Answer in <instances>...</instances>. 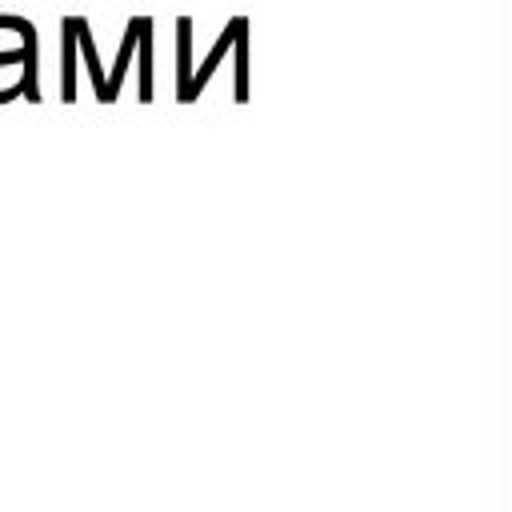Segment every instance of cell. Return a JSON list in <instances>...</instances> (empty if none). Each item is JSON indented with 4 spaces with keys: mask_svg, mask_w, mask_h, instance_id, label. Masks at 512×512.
<instances>
[{
    "mask_svg": "<svg viewBox=\"0 0 512 512\" xmlns=\"http://www.w3.org/2000/svg\"><path fill=\"white\" fill-rule=\"evenodd\" d=\"M240 28H248V20H244V16H236V20H232V24L224 28V36H220V40L212 44V52L204 56V64H200V68H196V76L188 80V92H184V104H192V100L200 96V88H204V84L212 80V72H216V64L224 60V52L232 48V40H236V32H240Z\"/></svg>",
    "mask_w": 512,
    "mask_h": 512,
    "instance_id": "cell-1",
    "label": "cell"
},
{
    "mask_svg": "<svg viewBox=\"0 0 512 512\" xmlns=\"http://www.w3.org/2000/svg\"><path fill=\"white\" fill-rule=\"evenodd\" d=\"M136 32H140V16L128 24V36L120 40V56H116V68H112V76L104 80V104H112V100H116V92H120V80H124V72H128V60H132V52H136Z\"/></svg>",
    "mask_w": 512,
    "mask_h": 512,
    "instance_id": "cell-2",
    "label": "cell"
},
{
    "mask_svg": "<svg viewBox=\"0 0 512 512\" xmlns=\"http://www.w3.org/2000/svg\"><path fill=\"white\" fill-rule=\"evenodd\" d=\"M176 100L184 104V92H188V80H192V64H188V40H192V20L180 16L176 20Z\"/></svg>",
    "mask_w": 512,
    "mask_h": 512,
    "instance_id": "cell-3",
    "label": "cell"
},
{
    "mask_svg": "<svg viewBox=\"0 0 512 512\" xmlns=\"http://www.w3.org/2000/svg\"><path fill=\"white\" fill-rule=\"evenodd\" d=\"M72 20V32H76V44H80V52H84V60H88V76H92V84H96V96L104 100V72H100V60H96V48H92V32H88V20L84 16H68Z\"/></svg>",
    "mask_w": 512,
    "mask_h": 512,
    "instance_id": "cell-4",
    "label": "cell"
},
{
    "mask_svg": "<svg viewBox=\"0 0 512 512\" xmlns=\"http://www.w3.org/2000/svg\"><path fill=\"white\" fill-rule=\"evenodd\" d=\"M152 20L140 16V32H136V48H140V100H152Z\"/></svg>",
    "mask_w": 512,
    "mask_h": 512,
    "instance_id": "cell-5",
    "label": "cell"
},
{
    "mask_svg": "<svg viewBox=\"0 0 512 512\" xmlns=\"http://www.w3.org/2000/svg\"><path fill=\"white\" fill-rule=\"evenodd\" d=\"M64 28V80H60V88H64V100H76V32H72V20H64L60 24Z\"/></svg>",
    "mask_w": 512,
    "mask_h": 512,
    "instance_id": "cell-6",
    "label": "cell"
},
{
    "mask_svg": "<svg viewBox=\"0 0 512 512\" xmlns=\"http://www.w3.org/2000/svg\"><path fill=\"white\" fill-rule=\"evenodd\" d=\"M232 44H236V100L244 104L248 100V32L240 28Z\"/></svg>",
    "mask_w": 512,
    "mask_h": 512,
    "instance_id": "cell-7",
    "label": "cell"
}]
</instances>
